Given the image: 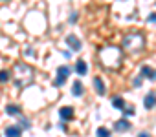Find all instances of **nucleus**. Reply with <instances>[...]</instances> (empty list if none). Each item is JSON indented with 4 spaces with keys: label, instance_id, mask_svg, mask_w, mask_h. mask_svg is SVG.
Listing matches in <instances>:
<instances>
[{
    "label": "nucleus",
    "instance_id": "obj_1",
    "mask_svg": "<svg viewBox=\"0 0 156 137\" xmlns=\"http://www.w3.org/2000/svg\"><path fill=\"white\" fill-rule=\"evenodd\" d=\"M13 82L17 88H26L33 82V68L24 62H17L13 68Z\"/></svg>",
    "mask_w": 156,
    "mask_h": 137
},
{
    "label": "nucleus",
    "instance_id": "obj_2",
    "mask_svg": "<svg viewBox=\"0 0 156 137\" xmlns=\"http://www.w3.org/2000/svg\"><path fill=\"white\" fill-rule=\"evenodd\" d=\"M99 58H101V62H103L105 68H108V70H118V68L121 66L123 51L119 48L108 46V48H105V49L99 51Z\"/></svg>",
    "mask_w": 156,
    "mask_h": 137
},
{
    "label": "nucleus",
    "instance_id": "obj_3",
    "mask_svg": "<svg viewBox=\"0 0 156 137\" xmlns=\"http://www.w3.org/2000/svg\"><path fill=\"white\" fill-rule=\"evenodd\" d=\"M145 48V37L141 33H129L123 38V49L130 53H140Z\"/></svg>",
    "mask_w": 156,
    "mask_h": 137
},
{
    "label": "nucleus",
    "instance_id": "obj_4",
    "mask_svg": "<svg viewBox=\"0 0 156 137\" xmlns=\"http://www.w3.org/2000/svg\"><path fill=\"white\" fill-rule=\"evenodd\" d=\"M68 75H70V68H68V66H59V68H57V77H55L53 84L61 88V86H62V84L66 82Z\"/></svg>",
    "mask_w": 156,
    "mask_h": 137
},
{
    "label": "nucleus",
    "instance_id": "obj_5",
    "mask_svg": "<svg viewBox=\"0 0 156 137\" xmlns=\"http://www.w3.org/2000/svg\"><path fill=\"white\" fill-rule=\"evenodd\" d=\"M143 106H145L147 110H151V108L156 106V92H149V93L143 97Z\"/></svg>",
    "mask_w": 156,
    "mask_h": 137
},
{
    "label": "nucleus",
    "instance_id": "obj_6",
    "mask_svg": "<svg viewBox=\"0 0 156 137\" xmlns=\"http://www.w3.org/2000/svg\"><path fill=\"white\" fill-rule=\"evenodd\" d=\"M114 130L116 132H127V130H130V122L127 121V117H121L119 121H116L114 122Z\"/></svg>",
    "mask_w": 156,
    "mask_h": 137
},
{
    "label": "nucleus",
    "instance_id": "obj_7",
    "mask_svg": "<svg viewBox=\"0 0 156 137\" xmlns=\"http://www.w3.org/2000/svg\"><path fill=\"white\" fill-rule=\"evenodd\" d=\"M66 44H68L73 51H79V49H81V40L77 38L75 35H68V37H66Z\"/></svg>",
    "mask_w": 156,
    "mask_h": 137
},
{
    "label": "nucleus",
    "instance_id": "obj_8",
    "mask_svg": "<svg viewBox=\"0 0 156 137\" xmlns=\"http://www.w3.org/2000/svg\"><path fill=\"white\" fill-rule=\"evenodd\" d=\"M59 117H61L62 121H72V119H73V108L62 106V108L59 110Z\"/></svg>",
    "mask_w": 156,
    "mask_h": 137
},
{
    "label": "nucleus",
    "instance_id": "obj_9",
    "mask_svg": "<svg viewBox=\"0 0 156 137\" xmlns=\"http://www.w3.org/2000/svg\"><path fill=\"white\" fill-rule=\"evenodd\" d=\"M4 133H6V137H20L22 135V130H20L19 124H13V126H8L4 130Z\"/></svg>",
    "mask_w": 156,
    "mask_h": 137
},
{
    "label": "nucleus",
    "instance_id": "obj_10",
    "mask_svg": "<svg viewBox=\"0 0 156 137\" xmlns=\"http://www.w3.org/2000/svg\"><path fill=\"white\" fill-rule=\"evenodd\" d=\"M75 72H77V75H87V72H88V66H87V62L83 60V58H79L75 62Z\"/></svg>",
    "mask_w": 156,
    "mask_h": 137
},
{
    "label": "nucleus",
    "instance_id": "obj_11",
    "mask_svg": "<svg viewBox=\"0 0 156 137\" xmlns=\"http://www.w3.org/2000/svg\"><path fill=\"white\" fill-rule=\"evenodd\" d=\"M94 88H96V92H98L99 95H105V93H107V88H105L101 77H94Z\"/></svg>",
    "mask_w": 156,
    "mask_h": 137
},
{
    "label": "nucleus",
    "instance_id": "obj_12",
    "mask_svg": "<svg viewBox=\"0 0 156 137\" xmlns=\"http://www.w3.org/2000/svg\"><path fill=\"white\" fill-rule=\"evenodd\" d=\"M141 77H147L149 81H156V70H151L149 66L141 68Z\"/></svg>",
    "mask_w": 156,
    "mask_h": 137
},
{
    "label": "nucleus",
    "instance_id": "obj_13",
    "mask_svg": "<svg viewBox=\"0 0 156 137\" xmlns=\"http://www.w3.org/2000/svg\"><path fill=\"white\" fill-rule=\"evenodd\" d=\"M72 93H73L75 97H81V95H83V84H81V81H73V84H72Z\"/></svg>",
    "mask_w": 156,
    "mask_h": 137
},
{
    "label": "nucleus",
    "instance_id": "obj_14",
    "mask_svg": "<svg viewBox=\"0 0 156 137\" xmlns=\"http://www.w3.org/2000/svg\"><path fill=\"white\" fill-rule=\"evenodd\" d=\"M112 106H114L116 110H123V108H125L127 104H125L123 97H119V95H118V97H114V99H112Z\"/></svg>",
    "mask_w": 156,
    "mask_h": 137
},
{
    "label": "nucleus",
    "instance_id": "obj_15",
    "mask_svg": "<svg viewBox=\"0 0 156 137\" xmlns=\"http://www.w3.org/2000/svg\"><path fill=\"white\" fill-rule=\"evenodd\" d=\"M6 113H8V115H19V113H20V108H19L17 104H8V106H6Z\"/></svg>",
    "mask_w": 156,
    "mask_h": 137
},
{
    "label": "nucleus",
    "instance_id": "obj_16",
    "mask_svg": "<svg viewBox=\"0 0 156 137\" xmlns=\"http://www.w3.org/2000/svg\"><path fill=\"white\" fill-rule=\"evenodd\" d=\"M9 77H11V73L8 70H0V82H8Z\"/></svg>",
    "mask_w": 156,
    "mask_h": 137
},
{
    "label": "nucleus",
    "instance_id": "obj_17",
    "mask_svg": "<svg viewBox=\"0 0 156 137\" xmlns=\"http://www.w3.org/2000/svg\"><path fill=\"white\" fill-rule=\"evenodd\" d=\"M98 137H110V130H107V128H98Z\"/></svg>",
    "mask_w": 156,
    "mask_h": 137
},
{
    "label": "nucleus",
    "instance_id": "obj_18",
    "mask_svg": "<svg viewBox=\"0 0 156 137\" xmlns=\"http://www.w3.org/2000/svg\"><path fill=\"white\" fill-rule=\"evenodd\" d=\"M121 112L125 113V117H130V115H134V106H132V104H130V106H125Z\"/></svg>",
    "mask_w": 156,
    "mask_h": 137
},
{
    "label": "nucleus",
    "instance_id": "obj_19",
    "mask_svg": "<svg viewBox=\"0 0 156 137\" xmlns=\"http://www.w3.org/2000/svg\"><path fill=\"white\" fill-rule=\"evenodd\" d=\"M31 124H30V121L28 119H20V128H30Z\"/></svg>",
    "mask_w": 156,
    "mask_h": 137
},
{
    "label": "nucleus",
    "instance_id": "obj_20",
    "mask_svg": "<svg viewBox=\"0 0 156 137\" xmlns=\"http://www.w3.org/2000/svg\"><path fill=\"white\" fill-rule=\"evenodd\" d=\"M147 20H149V22H156V13H151Z\"/></svg>",
    "mask_w": 156,
    "mask_h": 137
},
{
    "label": "nucleus",
    "instance_id": "obj_21",
    "mask_svg": "<svg viewBox=\"0 0 156 137\" xmlns=\"http://www.w3.org/2000/svg\"><path fill=\"white\" fill-rule=\"evenodd\" d=\"M70 22H77V13H73V15H70Z\"/></svg>",
    "mask_w": 156,
    "mask_h": 137
},
{
    "label": "nucleus",
    "instance_id": "obj_22",
    "mask_svg": "<svg viewBox=\"0 0 156 137\" xmlns=\"http://www.w3.org/2000/svg\"><path fill=\"white\" fill-rule=\"evenodd\" d=\"M141 84V77H136V81H134V86H140Z\"/></svg>",
    "mask_w": 156,
    "mask_h": 137
},
{
    "label": "nucleus",
    "instance_id": "obj_23",
    "mask_svg": "<svg viewBox=\"0 0 156 137\" xmlns=\"http://www.w3.org/2000/svg\"><path fill=\"white\" fill-rule=\"evenodd\" d=\"M138 137H151V135H149L147 132H140V133H138Z\"/></svg>",
    "mask_w": 156,
    "mask_h": 137
}]
</instances>
